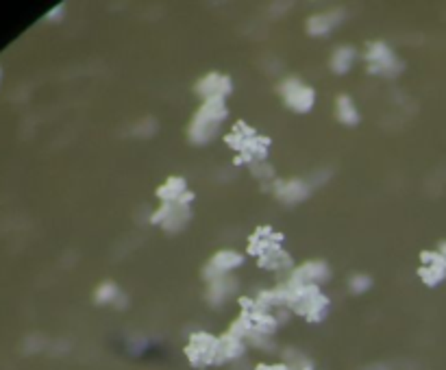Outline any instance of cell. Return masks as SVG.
<instances>
[{"instance_id": "cell-1", "label": "cell", "mask_w": 446, "mask_h": 370, "mask_svg": "<svg viewBox=\"0 0 446 370\" xmlns=\"http://www.w3.org/2000/svg\"><path fill=\"white\" fill-rule=\"evenodd\" d=\"M224 118H227L224 100H220V98L205 100L202 107L196 111V116H194V120L188 129L190 139L194 141V144H207V141H212L218 135Z\"/></svg>"}, {"instance_id": "cell-2", "label": "cell", "mask_w": 446, "mask_h": 370, "mask_svg": "<svg viewBox=\"0 0 446 370\" xmlns=\"http://www.w3.org/2000/svg\"><path fill=\"white\" fill-rule=\"evenodd\" d=\"M366 62H368V70L377 76L383 79H394L401 74L403 64L396 57V52L383 42H372L366 48Z\"/></svg>"}, {"instance_id": "cell-3", "label": "cell", "mask_w": 446, "mask_h": 370, "mask_svg": "<svg viewBox=\"0 0 446 370\" xmlns=\"http://www.w3.org/2000/svg\"><path fill=\"white\" fill-rule=\"evenodd\" d=\"M192 192H188L181 201L176 203H161V207L153 214V222L161 224L166 231H181L188 226L190 218H192V212H190V203H192Z\"/></svg>"}, {"instance_id": "cell-4", "label": "cell", "mask_w": 446, "mask_h": 370, "mask_svg": "<svg viewBox=\"0 0 446 370\" xmlns=\"http://www.w3.org/2000/svg\"><path fill=\"white\" fill-rule=\"evenodd\" d=\"M279 94L283 96L285 105L296 113H307L314 109L316 92L305 85L301 79H285L279 83Z\"/></svg>"}, {"instance_id": "cell-5", "label": "cell", "mask_w": 446, "mask_h": 370, "mask_svg": "<svg viewBox=\"0 0 446 370\" xmlns=\"http://www.w3.org/2000/svg\"><path fill=\"white\" fill-rule=\"evenodd\" d=\"M329 277H331V270L324 262H307L292 272L287 286L290 288H320Z\"/></svg>"}, {"instance_id": "cell-6", "label": "cell", "mask_w": 446, "mask_h": 370, "mask_svg": "<svg viewBox=\"0 0 446 370\" xmlns=\"http://www.w3.org/2000/svg\"><path fill=\"white\" fill-rule=\"evenodd\" d=\"M188 357L196 366L218 362V340L212 337V335H207V333L192 335L190 347H188Z\"/></svg>"}, {"instance_id": "cell-7", "label": "cell", "mask_w": 446, "mask_h": 370, "mask_svg": "<svg viewBox=\"0 0 446 370\" xmlns=\"http://www.w3.org/2000/svg\"><path fill=\"white\" fill-rule=\"evenodd\" d=\"M242 266V255L235 250H220L210 260V264L205 266V279H220V277H231L235 268Z\"/></svg>"}, {"instance_id": "cell-8", "label": "cell", "mask_w": 446, "mask_h": 370, "mask_svg": "<svg viewBox=\"0 0 446 370\" xmlns=\"http://www.w3.org/2000/svg\"><path fill=\"white\" fill-rule=\"evenodd\" d=\"M196 94H200L205 100H214V98H220L224 100L229 94H231V79L229 76H222L218 72H212L207 74L198 81L196 85Z\"/></svg>"}, {"instance_id": "cell-9", "label": "cell", "mask_w": 446, "mask_h": 370, "mask_svg": "<svg viewBox=\"0 0 446 370\" xmlns=\"http://www.w3.org/2000/svg\"><path fill=\"white\" fill-rule=\"evenodd\" d=\"M275 194L281 198L285 205H299L311 194V185L301 181V179H290V181H279L275 187Z\"/></svg>"}, {"instance_id": "cell-10", "label": "cell", "mask_w": 446, "mask_h": 370, "mask_svg": "<svg viewBox=\"0 0 446 370\" xmlns=\"http://www.w3.org/2000/svg\"><path fill=\"white\" fill-rule=\"evenodd\" d=\"M344 18H346V13L340 11V9H336V11H320V13H316V16H311L307 20V33L316 35V37H322L326 33H331L338 24H342Z\"/></svg>"}, {"instance_id": "cell-11", "label": "cell", "mask_w": 446, "mask_h": 370, "mask_svg": "<svg viewBox=\"0 0 446 370\" xmlns=\"http://www.w3.org/2000/svg\"><path fill=\"white\" fill-rule=\"evenodd\" d=\"M237 290V281L233 277H220V279H214L210 283V290H207L205 299L210 301V305L218 307L222 303H227Z\"/></svg>"}, {"instance_id": "cell-12", "label": "cell", "mask_w": 446, "mask_h": 370, "mask_svg": "<svg viewBox=\"0 0 446 370\" xmlns=\"http://www.w3.org/2000/svg\"><path fill=\"white\" fill-rule=\"evenodd\" d=\"M281 242V236L275 233L273 229H268V226H263V229H259L253 238H251V244H248V250L253 255H257V258H261L263 253H268L270 248H277Z\"/></svg>"}, {"instance_id": "cell-13", "label": "cell", "mask_w": 446, "mask_h": 370, "mask_svg": "<svg viewBox=\"0 0 446 370\" xmlns=\"http://www.w3.org/2000/svg\"><path fill=\"white\" fill-rule=\"evenodd\" d=\"M244 355V340L227 333L218 340V362H235Z\"/></svg>"}, {"instance_id": "cell-14", "label": "cell", "mask_w": 446, "mask_h": 370, "mask_svg": "<svg viewBox=\"0 0 446 370\" xmlns=\"http://www.w3.org/2000/svg\"><path fill=\"white\" fill-rule=\"evenodd\" d=\"M185 194H188V181L183 177H172L157 190V196L161 203H176V201H181Z\"/></svg>"}, {"instance_id": "cell-15", "label": "cell", "mask_w": 446, "mask_h": 370, "mask_svg": "<svg viewBox=\"0 0 446 370\" xmlns=\"http://www.w3.org/2000/svg\"><path fill=\"white\" fill-rule=\"evenodd\" d=\"M94 299H96V303H98V305H113V307H125V305H127V296H125V292H122L120 288H118L113 281H105V283H101Z\"/></svg>"}, {"instance_id": "cell-16", "label": "cell", "mask_w": 446, "mask_h": 370, "mask_svg": "<svg viewBox=\"0 0 446 370\" xmlns=\"http://www.w3.org/2000/svg\"><path fill=\"white\" fill-rule=\"evenodd\" d=\"M357 62V50L353 46H340L333 50L331 59H329V68L336 72V74H346Z\"/></svg>"}, {"instance_id": "cell-17", "label": "cell", "mask_w": 446, "mask_h": 370, "mask_svg": "<svg viewBox=\"0 0 446 370\" xmlns=\"http://www.w3.org/2000/svg\"><path fill=\"white\" fill-rule=\"evenodd\" d=\"M336 113H338V120L346 127H355L357 122H360V109L355 107L353 98L350 96H340L338 98V105H336Z\"/></svg>"}, {"instance_id": "cell-18", "label": "cell", "mask_w": 446, "mask_h": 370, "mask_svg": "<svg viewBox=\"0 0 446 370\" xmlns=\"http://www.w3.org/2000/svg\"><path fill=\"white\" fill-rule=\"evenodd\" d=\"M290 264H292L290 255L285 250H281L279 246L270 248V250L263 253L259 258V266L268 268V270H283V268H290Z\"/></svg>"}, {"instance_id": "cell-19", "label": "cell", "mask_w": 446, "mask_h": 370, "mask_svg": "<svg viewBox=\"0 0 446 370\" xmlns=\"http://www.w3.org/2000/svg\"><path fill=\"white\" fill-rule=\"evenodd\" d=\"M421 279L425 281V286L435 288L446 279V264H427L421 268Z\"/></svg>"}, {"instance_id": "cell-20", "label": "cell", "mask_w": 446, "mask_h": 370, "mask_svg": "<svg viewBox=\"0 0 446 370\" xmlns=\"http://www.w3.org/2000/svg\"><path fill=\"white\" fill-rule=\"evenodd\" d=\"M348 288H350L353 294H364V292H368L372 288V279L368 274H364V272H357V274L350 277Z\"/></svg>"}, {"instance_id": "cell-21", "label": "cell", "mask_w": 446, "mask_h": 370, "mask_svg": "<svg viewBox=\"0 0 446 370\" xmlns=\"http://www.w3.org/2000/svg\"><path fill=\"white\" fill-rule=\"evenodd\" d=\"M137 129L142 131L139 135H153V133L157 131V122H153V120H144ZM137 129H135V131H137Z\"/></svg>"}, {"instance_id": "cell-22", "label": "cell", "mask_w": 446, "mask_h": 370, "mask_svg": "<svg viewBox=\"0 0 446 370\" xmlns=\"http://www.w3.org/2000/svg\"><path fill=\"white\" fill-rule=\"evenodd\" d=\"M64 16V5H59L57 9H52V13H48V20H55V18H62Z\"/></svg>"}, {"instance_id": "cell-23", "label": "cell", "mask_w": 446, "mask_h": 370, "mask_svg": "<svg viewBox=\"0 0 446 370\" xmlns=\"http://www.w3.org/2000/svg\"><path fill=\"white\" fill-rule=\"evenodd\" d=\"M366 370H390L385 364H374V366H370V368H366Z\"/></svg>"}, {"instance_id": "cell-24", "label": "cell", "mask_w": 446, "mask_h": 370, "mask_svg": "<svg viewBox=\"0 0 446 370\" xmlns=\"http://www.w3.org/2000/svg\"><path fill=\"white\" fill-rule=\"evenodd\" d=\"M438 253L442 255V258H444V262H446V240H444V242L440 244V248H438Z\"/></svg>"}]
</instances>
